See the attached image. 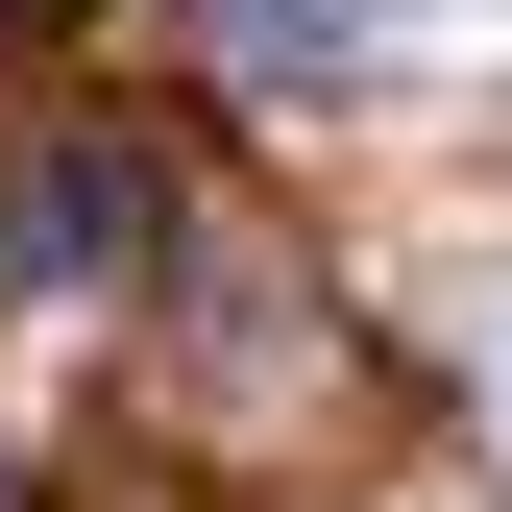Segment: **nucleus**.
Here are the masks:
<instances>
[{
	"instance_id": "1",
	"label": "nucleus",
	"mask_w": 512,
	"mask_h": 512,
	"mask_svg": "<svg viewBox=\"0 0 512 512\" xmlns=\"http://www.w3.org/2000/svg\"><path fill=\"white\" fill-rule=\"evenodd\" d=\"M122 244H147V171H122V147H98V122H74V147H49V171H25V196H0V269H25V293H98V269H122Z\"/></svg>"
},
{
	"instance_id": "2",
	"label": "nucleus",
	"mask_w": 512,
	"mask_h": 512,
	"mask_svg": "<svg viewBox=\"0 0 512 512\" xmlns=\"http://www.w3.org/2000/svg\"><path fill=\"white\" fill-rule=\"evenodd\" d=\"M342 49H366V0H220V74H244V98H293V74H342Z\"/></svg>"
}]
</instances>
